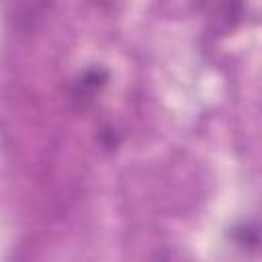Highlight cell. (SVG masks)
<instances>
[{
    "label": "cell",
    "instance_id": "cell-1",
    "mask_svg": "<svg viewBox=\"0 0 262 262\" xmlns=\"http://www.w3.org/2000/svg\"><path fill=\"white\" fill-rule=\"evenodd\" d=\"M154 262H190L184 258L182 252H174V250H164L160 252V256L154 260Z\"/></svg>",
    "mask_w": 262,
    "mask_h": 262
}]
</instances>
